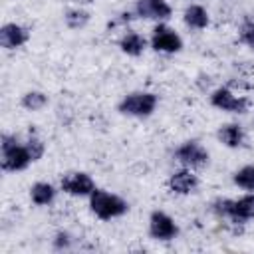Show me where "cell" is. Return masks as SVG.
<instances>
[{"instance_id": "3", "label": "cell", "mask_w": 254, "mask_h": 254, "mask_svg": "<svg viewBox=\"0 0 254 254\" xmlns=\"http://www.w3.org/2000/svg\"><path fill=\"white\" fill-rule=\"evenodd\" d=\"M157 105H159V95L157 93H153V91H131L117 103V111L121 115L145 119V117L153 115Z\"/></svg>"}, {"instance_id": "9", "label": "cell", "mask_w": 254, "mask_h": 254, "mask_svg": "<svg viewBox=\"0 0 254 254\" xmlns=\"http://www.w3.org/2000/svg\"><path fill=\"white\" fill-rule=\"evenodd\" d=\"M135 14L145 20H157L165 22L173 16V8L167 0H137L135 2Z\"/></svg>"}, {"instance_id": "10", "label": "cell", "mask_w": 254, "mask_h": 254, "mask_svg": "<svg viewBox=\"0 0 254 254\" xmlns=\"http://www.w3.org/2000/svg\"><path fill=\"white\" fill-rule=\"evenodd\" d=\"M28 40H30L28 28H24V26H20L16 22H8V24H4L0 28V46L4 50H18Z\"/></svg>"}, {"instance_id": "12", "label": "cell", "mask_w": 254, "mask_h": 254, "mask_svg": "<svg viewBox=\"0 0 254 254\" xmlns=\"http://www.w3.org/2000/svg\"><path fill=\"white\" fill-rule=\"evenodd\" d=\"M252 218H254V192H248L240 198H232L228 220L232 224H246Z\"/></svg>"}, {"instance_id": "11", "label": "cell", "mask_w": 254, "mask_h": 254, "mask_svg": "<svg viewBox=\"0 0 254 254\" xmlns=\"http://www.w3.org/2000/svg\"><path fill=\"white\" fill-rule=\"evenodd\" d=\"M167 185L175 194H190L198 189V177L192 173V169L183 167L169 177Z\"/></svg>"}, {"instance_id": "2", "label": "cell", "mask_w": 254, "mask_h": 254, "mask_svg": "<svg viewBox=\"0 0 254 254\" xmlns=\"http://www.w3.org/2000/svg\"><path fill=\"white\" fill-rule=\"evenodd\" d=\"M0 151H2V171H6V173L24 171L34 163L26 143L22 145L16 135L4 133L0 137Z\"/></svg>"}, {"instance_id": "6", "label": "cell", "mask_w": 254, "mask_h": 254, "mask_svg": "<svg viewBox=\"0 0 254 254\" xmlns=\"http://www.w3.org/2000/svg\"><path fill=\"white\" fill-rule=\"evenodd\" d=\"M149 236L161 242L175 240L179 236V224L165 210H153L149 214Z\"/></svg>"}, {"instance_id": "8", "label": "cell", "mask_w": 254, "mask_h": 254, "mask_svg": "<svg viewBox=\"0 0 254 254\" xmlns=\"http://www.w3.org/2000/svg\"><path fill=\"white\" fill-rule=\"evenodd\" d=\"M151 48L161 54H177L183 50V38L167 24H157L151 34Z\"/></svg>"}, {"instance_id": "19", "label": "cell", "mask_w": 254, "mask_h": 254, "mask_svg": "<svg viewBox=\"0 0 254 254\" xmlns=\"http://www.w3.org/2000/svg\"><path fill=\"white\" fill-rule=\"evenodd\" d=\"M20 105L24 109H28V111H40V109H44L48 105V95L44 91H36V89L26 91L22 95V99H20Z\"/></svg>"}, {"instance_id": "18", "label": "cell", "mask_w": 254, "mask_h": 254, "mask_svg": "<svg viewBox=\"0 0 254 254\" xmlns=\"http://www.w3.org/2000/svg\"><path fill=\"white\" fill-rule=\"evenodd\" d=\"M232 183L248 192H254V165H244L232 175Z\"/></svg>"}, {"instance_id": "7", "label": "cell", "mask_w": 254, "mask_h": 254, "mask_svg": "<svg viewBox=\"0 0 254 254\" xmlns=\"http://www.w3.org/2000/svg\"><path fill=\"white\" fill-rule=\"evenodd\" d=\"M60 189L65 194H71V196H89L97 187H95V181L91 179L89 173H85V171H69V173H65L62 177Z\"/></svg>"}, {"instance_id": "13", "label": "cell", "mask_w": 254, "mask_h": 254, "mask_svg": "<svg viewBox=\"0 0 254 254\" xmlns=\"http://www.w3.org/2000/svg\"><path fill=\"white\" fill-rule=\"evenodd\" d=\"M216 137L228 149H240L244 145V129L238 123H224V125H220Z\"/></svg>"}, {"instance_id": "14", "label": "cell", "mask_w": 254, "mask_h": 254, "mask_svg": "<svg viewBox=\"0 0 254 254\" xmlns=\"http://www.w3.org/2000/svg\"><path fill=\"white\" fill-rule=\"evenodd\" d=\"M119 48H121L123 54L137 58V56H141V54L145 52V48H147V40H145L139 32H135V30H127V32L121 36V40H119Z\"/></svg>"}, {"instance_id": "20", "label": "cell", "mask_w": 254, "mask_h": 254, "mask_svg": "<svg viewBox=\"0 0 254 254\" xmlns=\"http://www.w3.org/2000/svg\"><path fill=\"white\" fill-rule=\"evenodd\" d=\"M238 40L248 46L250 50H254V20L250 16H244L238 28Z\"/></svg>"}, {"instance_id": "4", "label": "cell", "mask_w": 254, "mask_h": 254, "mask_svg": "<svg viewBox=\"0 0 254 254\" xmlns=\"http://www.w3.org/2000/svg\"><path fill=\"white\" fill-rule=\"evenodd\" d=\"M210 105L220 109V111H226V113H246L248 107H250V99L244 97V95H236L230 87L226 85H220L216 89H212L210 93Z\"/></svg>"}, {"instance_id": "5", "label": "cell", "mask_w": 254, "mask_h": 254, "mask_svg": "<svg viewBox=\"0 0 254 254\" xmlns=\"http://www.w3.org/2000/svg\"><path fill=\"white\" fill-rule=\"evenodd\" d=\"M173 157H175L177 163H181L183 167L192 169V171L206 167V165H208V159H210L208 151H206L198 141H194V139L181 143V145L175 149Z\"/></svg>"}, {"instance_id": "22", "label": "cell", "mask_w": 254, "mask_h": 254, "mask_svg": "<svg viewBox=\"0 0 254 254\" xmlns=\"http://www.w3.org/2000/svg\"><path fill=\"white\" fill-rule=\"evenodd\" d=\"M71 242H73V240H71V234L65 232V230L56 232L54 238H52V244H54L56 250H67V248H71Z\"/></svg>"}, {"instance_id": "1", "label": "cell", "mask_w": 254, "mask_h": 254, "mask_svg": "<svg viewBox=\"0 0 254 254\" xmlns=\"http://www.w3.org/2000/svg\"><path fill=\"white\" fill-rule=\"evenodd\" d=\"M89 210L99 218V220H111V218H119L123 214H127L129 210V202L109 190L103 189H95L89 194Z\"/></svg>"}, {"instance_id": "16", "label": "cell", "mask_w": 254, "mask_h": 254, "mask_svg": "<svg viewBox=\"0 0 254 254\" xmlns=\"http://www.w3.org/2000/svg\"><path fill=\"white\" fill-rule=\"evenodd\" d=\"M30 198L34 204L38 206H48L54 202L56 198V187L52 183H46V181H38L30 187Z\"/></svg>"}, {"instance_id": "17", "label": "cell", "mask_w": 254, "mask_h": 254, "mask_svg": "<svg viewBox=\"0 0 254 254\" xmlns=\"http://www.w3.org/2000/svg\"><path fill=\"white\" fill-rule=\"evenodd\" d=\"M64 22L69 30H81L89 22V12L83 10V8H69L64 14Z\"/></svg>"}, {"instance_id": "15", "label": "cell", "mask_w": 254, "mask_h": 254, "mask_svg": "<svg viewBox=\"0 0 254 254\" xmlns=\"http://www.w3.org/2000/svg\"><path fill=\"white\" fill-rule=\"evenodd\" d=\"M183 20L185 24L190 28V30H204L208 24H210V18H208V12L204 6L200 4H190L185 8V14H183Z\"/></svg>"}, {"instance_id": "21", "label": "cell", "mask_w": 254, "mask_h": 254, "mask_svg": "<svg viewBox=\"0 0 254 254\" xmlns=\"http://www.w3.org/2000/svg\"><path fill=\"white\" fill-rule=\"evenodd\" d=\"M26 147H28L30 157H32L34 163L40 161V159L44 157V153H46V145H44V141L36 135L34 129H30V135H28V139H26Z\"/></svg>"}]
</instances>
